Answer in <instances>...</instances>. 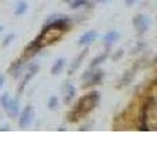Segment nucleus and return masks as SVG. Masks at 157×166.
Returning <instances> with one entry per match:
<instances>
[{
	"label": "nucleus",
	"mask_w": 157,
	"mask_h": 166,
	"mask_svg": "<svg viewBox=\"0 0 157 166\" xmlns=\"http://www.w3.org/2000/svg\"><path fill=\"white\" fill-rule=\"evenodd\" d=\"M87 50H88V49H84V50H83V53H81V54H80V55H79V57H77V58H76V60H75V62H73V64H72V68H71V69H69V72H68V74H69V75H72V74H73V72H75V71H76V69H77V68H79V65H80V64H81V61H83V58H84V57H86V55H87Z\"/></svg>",
	"instance_id": "obj_10"
},
{
	"label": "nucleus",
	"mask_w": 157,
	"mask_h": 166,
	"mask_svg": "<svg viewBox=\"0 0 157 166\" xmlns=\"http://www.w3.org/2000/svg\"><path fill=\"white\" fill-rule=\"evenodd\" d=\"M98 2H106V0H98Z\"/></svg>",
	"instance_id": "obj_23"
},
{
	"label": "nucleus",
	"mask_w": 157,
	"mask_h": 166,
	"mask_svg": "<svg viewBox=\"0 0 157 166\" xmlns=\"http://www.w3.org/2000/svg\"><path fill=\"white\" fill-rule=\"evenodd\" d=\"M63 66H65V58H58L56 61L54 62V65H52L51 68V74L52 75H58L59 72L63 69Z\"/></svg>",
	"instance_id": "obj_11"
},
{
	"label": "nucleus",
	"mask_w": 157,
	"mask_h": 166,
	"mask_svg": "<svg viewBox=\"0 0 157 166\" xmlns=\"http://www.w3.org/2000/svg\"><path fill=\"white\" fill-rule=\"evenodd\" d=\"M135 2H136V0H125V4L127 6H132Z\"/></svg>",
	"instance_id": "obj_19"
},
{
	"label": "nucleus",
	"mask_w": 157,
	"mask_h": 166,
	"mask_svg": "<svg viewBox=\"0 0 157 166\" xmlns=\"http://www.w3.org/2000/svg\"><path fill=\"white\" fill-rule=\"evenodd\" d=\"M56 105H58V97H56V96H52V97L50 98V101H48V108L55 109Z\"/></svg>",
	"instance_id": "obj_15"
},
{
	"label": "nucleus",
	"mask_w": 157,
	"mask_h": 166,
	"mask_svg": "<svg viewBox=\"0 0 157 166\" xmlns=\"http://www.w3.org/2000/svg\"><path fill=\"white\" fill-rule=\"evenodd\" d=\"M8 100H10V96L6 93V94H3L2 97H0V105H2L3 108H6V105L8 104Z\"/></svg>",
	"instance_id": "obj_16"
},
{
	"label": "nucleus",
	"mask_w": 157,
	"mask_h": 166,
	"mask_svg": "<svg viewBox=\"0 0 157 166\" xmlns=\"http://www.w3.org/2000/svg\"><path fill=\"white\" fill-rule=\"evenodd\" d=\"M106 57H108V51H106V53H103V54H101V55H98L96 58H94V61H92L91 64H90V68H95L96 65H99L101 62L105 61Z\"/></svg>",
	"instance_id": "obj_13"
},
{
	"label": "nucleus",
	"mask_w": 157,
	"mask_h": 166,
	"mask_svg": "<svg viewBox=\"0 0 157 166\" xmlns=\"http://www.w3.org/2000/svg\"><path fill=\"white\" fill-rule=\"evenodd\" d=\"M26 10H28V4H26L25 2H19L18 4H17V8H15L14 14L15 15H22V14H25Z\"/></svg>",
	"instance_id": "obj_12"
},
{
	"label": "nucleus",
	"mask_w": 157,
	"mask_h": 166,
	"mask_svg": "<svg viewBox=\"0 0 157 166\" xmlns=\"http://www.w3.org/2000/svg\"><path fill=\"white\" fill-rule=\"evenodd\" d=\"M99 93L98 91H92L90 93V94H86L84 97H81L77 101V104H76V107L73 108V111L69 114V121L71 122H76L77 119L83 118L84 115H87L90 111H92L96 104L99 102Z\"/></svg>",
	"instance_id": "obj_1"
},
{
	"label": "nucleus",
	"mask_w": 157,
	"mask_h": 166,
	"mask_svg": "<svg viewBox=\"0 0 157 166\" xmlns=\"http://www.w3.org/2000/svg\"><path fill=\"white\" fill-rule=\"evenodd\" d=\"M62 91H63V96H65V104H69V102L72 101V98L75 97V94H76L75 86L71 85V83H66V85L63 86Z\"/></svg>",
	"instance_id": "obj_6"
},
{
	"label": "nucleus",
	"mask_w": 157,
	"mask_h": 166,
	"mask_svg": "<svg viewBox=\"0 0 157 166\" xmlns=\"http://www.w3.org/2000/svg\"><path fill=\"white\" fill-rule=\"evenodd\" d=\"M87 4H88V0H75V2L72 3L71 7L72 8H80V7H83V6H87Z\"/></svg>",
	"instance_id": "obj_14"
},
{
	"label": "nucleus",
	"mask_w": 157,
	"mask_h": 166,
	"mask_svg": "<svg viewBox=\"0 0 157 166\" xmlns=\"http://www.w3.org/2000/svg\"><path fill=\"white\" fill-rule=\"evenodd\" d=\"M33 119H35V109H33L32 105H28V107H25V109L21 112V116H19V127H29L32 125Z\"/></svg>",
	"instance_id": "obj_2"
},
{
	"label": "nucleus",
	"mask_w": 157,
	"mask_h": 166,
	"mask_svg": "<svg viewBox=\"0 0 157 166\" xmlns=\"http://www.w3.org/2000/svg\"><path fill=\"white\" fill-rule=\"evenodd\" d=\"M37 71H39V65H32V66H31V69H29V71H28V74L25 75L24 80H22L21 86H19V89H18V93H19V94L22 93V90H24V87H25V86L28 85V82L31 80V79H32L36 74H37Z\"/></svg>",
	"instance_id": "obj_5"
},
{
	"label": "nucleus",
	"mask_w": 157,
	"mask_h": 166,
	"mask_svg": "<svg viewBox=\"0 0 157 166\" xmlns=\"http://www.w3.org/2000/svg\"><path fill=\"white\" fill-rule=\"evenodd\" d=\"M6 111L10 118H15L18 116V111H19V105H18V98H10L8 104L6 105Z\"/></svg>",
	"instance_id": "obj_4"
},
{
	"label": "nucleus",
	"mask_w": 157,
	"mask_h": 166,
	"mask_svg": "<svg viewBox=\"0 0 157 166\" xmlns=\"http://www.w3.org/2000/svg\"><path fill=\"white\" fill-rule=\"evenodd\" d=\"M2 31H3V26H2V25H0V32H2Z\"/></svg>",
	"instance_id": "obj_22"
},
{
	"label": "nucleus",
	"mask_w": 157,
	"mask_h": 166,
	"mask_svg": "<svg viewBox=\"0 0 157 166\" xmlns=\"http://www.w3.org/2000/svg\"><path fill=\"white\" fill-rule=\"evenodd\" d=\"M119 39H120V33L117 31H109L105 36H103V40H105V43H108V44L117 42Z\"/></svg>",
	"instance_id": "obj_9"
},
{
	"label": "nucleus",
	"mask_w": 157,
	"mask_h": 166,
	"mask_svg": "<svg viewBox=\"0 0 157 166\" xmlns=\"http://www.w3.org/2000/svg\"><path fill=\"white\" fill-rule=\"evenodd\" d=\"M96 36H98V33H96V31H88L86 32L84 35L81 36V38L79 39V44H90V43H92L96 39Z\"/></svg>",
	"instance_id": "obj_8"
},
{
	"label": "nucleus",
	"mask_w": 157,
	"mask_h": 166,
	"mask_svg": "<svg viewBox=\"0 0 157 166\" xmlns=\"http://www.w3.org/2000/svg\"><path fill=\"white\" fill-rule=\"evenodd\" d=\"M0 130H10V127H8V126H2V127H0Z\"/></svg>",
	"instance_id": "obj_21"
},
{
	"label": "nucleus",
	"mask_w": 157,
	"mask_h": 166,
	"mask_svg": "<svg viewBox=\"0 0 157 166\" xmlns=\"http://www.w3.org/2000/svg\"><path fill=\"white\" fill-rule=\"evenodd\" d=\"M3 83H4V76H3V75H0V87L3 86Z\"/></svg>",
	"instance_id": "obj_20"
},
{
	"label": "nucleus",
	"mask_w": 157,
	"mask_h": 166,
	"mask_svg": "<svg viewBox=\"0 0 157 166\" xmlns=\"http://www.w3.org/2000/svg\"><path fill=\"white\" fill-rule=\"evenodd\" d=\"M134 26L136 28V31H138L139 35H142V33H145L148 31L149 25H150V19L148 18L146 15H142V14H138L134 18Z\"/></svg>",
	"instance_id": "obj_3"
},
{
	"label": "nucleus",
	"mask_w": 157,
	"mask_h": 166,
	"mask_svg": "<svg viewBox=\"0 0 157 166\" xmlns=\"http://www.w3.org/2000/svg\"><path fill=\"white\" fill-rule=\"evenodd\" d=\"M12 39H14V33H10V35L7 36V38H6V40L3 42V46H4V47H6V46H8L10 43H11Z\"/></svg>",
	"instance_id": "obj_17"
},
{
	"label": "nucleus",
	"mask_w": 157,
	"mask_h": 166,
	"mask_svg": "<svg viewBox=\"0 0 157 166\" xmlns=\"http://www.w3.org/2000/svg\"><path fill=\"white\" fill-rule=\"evenodd\" d=\"M92 74H94V72H92V71H91V72H90V71H87L86 74L83 75V79H84V80H87V79H90V76H91Z\"/></svg>",
	"instance_id": "obj_18"
},
{
	"label": "nucleus",
	"mask_w": 157,
	"mask_h": 166,
	"mask_svg": "<svg viewBox=\"0 0 157 166\" xmlns=\"http://www.w3.org/2000/svg\"><path fill=\"white\" fill-rule=\"evenodd\" d=\"M103 76H105V74H103V71H96L94 72L91 76H90V79H87V83L84 85V87H90V86H94V85H98L99 82L103 79Z\"/></svg>",
	"instance_id": "obj_7"
}]
</instances>
